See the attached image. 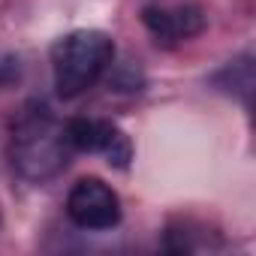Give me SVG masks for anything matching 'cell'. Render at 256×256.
<instances>
[{"label": "cell", "mask_w": 256, "mask_h": 256, "mask_svg": "<svg viewBox=\"0 0 256 256\" xmlns=\"http://www.w3.org/2000/svg\"><path fill=\"white\" fill-rule=\"evenodd\" d=\"M214 84L226 94H235L241 100L250 96L253 90V64L250 58H238V60H229L217 76H214Z\"/></svg>", "instance_id": "8992f818"}, {"label": "cell", "mask_w": 256, "mask_h": 256, "mask_svg": "<svg viewBox=\"0 0 256 256\" xmlns=\"http://www.w3.org/2000/svg\"><path fill=\"white\" fill-rule=\"evenodd\" d=\"M70 157L72 145L66 136V124L52 112V106L40 100L28 102L12 126V142H10L12 169L30 184H42L60 175Z\"/></svg>", "instance_id": "6da1fadb"}, {"label": "cell", "mask_w": 256, "mask_h": 256, "mask_svg": "<svg viewBox=\"0 0 256 256\" xmlns=\"http://www.w3.org/2000/svg\"><path fill=\"white\" fill-rule=\"evenodd\" d=\"M66 214L78 229L106 232L120 223V199L100 178H82L66 196Z\"/></svg>", "instance_id": "3957f363"}, {"label": "cell", "mask_w": 256, "mask_h": 256, "mask_svg": "<svg viewBox=\"0 0 256 256\" xmlns=\"http://www.w3.org/2000/svg\"><path fill=\"white\" fill-rule=\"evenodd\" d=\"M18 72H22V66H18L16 58L0 54V88H4V84H12V82L18 78Z\"/></svg>", "instance_id": "52a82bcc"}, {"label": "cell", "mask_w": 256, "mask_h": 256, "mask_svg": "<svg viewBox=\"0 0 256 256\" xmlns=\"http://www.w3.org/2000/svg\"><path fill=\"white\" fill-rule=\"evenodd\" d=\"M114 42L102 30H72L52 46L54 88L64 100L84 94L112 66Z\"/></svg>", "instance_id": "7a4b0ae2"}, {"label": "cell", "mask_w": 256, "mask_h": 256, "mask_svg": "<svg viewBox=\"0 0 256 256\" xmlns=\"http://www.w3.org/2000/svg\"><path fill=\"white\" fill-rule=\"evenodd\" d=\"M66 136L72 151H84V154H106L112 166L126 169L133 157L130 139H126L112 120H96V118H76L66 120Z\"/></svg>", "instance_id": "277c9868"}, {"label": "cell", "mask_w": 256, "mask_h": 256, "mask_svg": "<svg viewBox=\"0 0 256 256\" xmlns=\"http://www.w3.org/2000/svg\"><path fill=\"white\" fill-rule=\"evenodd\" d=\"M142 22L157 40H166V42L190 40L205 28V16L199 6H169V10L166 6H145Z\"/></svg>", "instance_id": "5b68a950"}]
</instances>
